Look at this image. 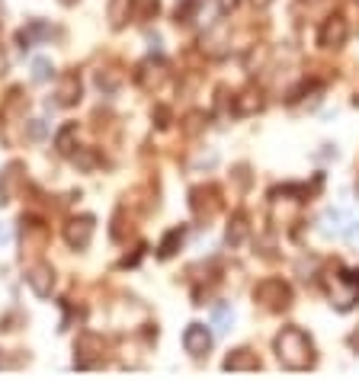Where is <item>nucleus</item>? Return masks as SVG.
<instances>
[{"label":"nucleus","instance_id":"f257e3e1","mask_svg":"<svg viewBox=\"0 0 359 381\" xmlns=\"http://www.w3.org/2000/svg\"><path fill=\"white\" fill-rule=\"evenodd\" d=\"M273 349H276V359L285 369H292V372H305V369H311L317 362L315 343H311V337L301 327H283L276 333Z\"/></svg>","mask_w":359,"mask_h":381},{"label":"nucleus","instance_id":"f03ea898","mask_svg":"<svg viewBox=\"0 0 359 381\" xmlns=\"http://www.w3.org/2000/svg\"><path fill=\"white\" fill-rule=\"evenodd\" d=\"M253 298H257V305L267 307V311H285V307L292 305V289L283 279H263L253 289Z\"/></svg>","mask_w":359,"mask_h":381},{"label":"nucleus","instance_id":"7ed1b4c3","mask_svg":"<svg viewBox=\"0 0 359 381\" xmlns=\"http://www.w3.org/2000/svg\"><path fill=\"white\" fill-rule=\"evenodd\" d=\"M347 39H350V26H347V19L343 17H327L324 23H321V29H317V45L327 51H337L347 45Z\"/></svg>","mask_w":359,"mask_h":381},{"label":"nucleus","instance_id":"20e7f679","mask_svg":"<svg viewBox=\"0 0 359 381\" xmlns=\"http://www.w3.org/2000/svg\"><path fill=\"white\" fill-rule=\"evenodd\" d=\"M93 231H97V221H93L90 215L71 218V221L65 224V241H67V247H71V250H84V247H90Z\"/></svg>","mask_w":359,"mask_h":381},{"label":"nucleus","instance_id":"39448f33","mask_svg":"<svg viewBox=\"0 0 359 381\" xmlns=\"http://www.w3.org/2000/svg\"><path fill=\"white\" fill-rule=\"evenodd\" d=\"M183 349L192 359H206L212 349V333L206 323H190L183 330Z\"/></svg>","mask_w":359,"mask_h":381},{"label":"nucleus","instance_id":"423d86ee","mask_svg":"<svg viewBox=\"0 0 359 381\" xmlns=\"http://www.w3.org/2000/svg\"><path fill=\"white\" fill-rule=\"evenodd\" d=\"M190 205H192V215L196 218H215L218 208H222V199H218V192L212 189V186H196V189L190 192Z\"/></svg>","mask_w":359,"mask_h":381},{"label":"nucleus","instance_id":"0eeeda50","mask_svg":"<svg viewBox=\"0 0 359 381\" xmlns=\"http://www.w3.org/2000/svg\"><path fill=\"white\" fill-rule=\"evenodd\" d=\"M26 282H29V289H33L39 298H49L51 289H55V269H51L49 263H35V266H29Z\"/></svg>","mask_w":359,"mask_h":381},{"label":"nucleus","instance_id":"6e6552de","mask_svg":"<svg viewBox=\"0 0 359 381\" xmlns=\"http://www.w3.org/2000/svg\"><path fill=\"white\" fill-rule=\"evenodd\" d=\"M164 77H167V67H164V61H154V58H148L144 65H138V71H135V81H138V87H144V90L160 87Z\"/></svg>","mask_w":359,"mask_h":381},{"label":"nucleus","instance_id":"1a4fd4ad","mask_svg":"<svg viewBox=\"0 0 359 381\" xmlns=\"http://www.w3.org/2000/svg\"><path fill=\"white\" fill-rule=\"evenodd\" d=\"M103 340L100 337H93V333H84L81 340H77V369H93V365H100V353H93V349H100Z\"/></svg>","mask_w":359,"mask_h":381},{"label":"nucleus","instance_id":"9d476101","mask_svg":"<svg viewBox=\"0 0 359 381\" xmlns=\"http://www.w3.org/2000/svg\"><path fill=\"white\" fill-rule=\"evenodd\" d=\"M19 186H23V164H10L3 173H0V202H13L19 196Z\"/></svg>","mask_w":359,"mask_h":381},{"label":"nucleus","instance_id":"9b49d317","mask_svg":"<svg viewBox=\"0 0 359 381\" xmlns=\"http://www.w3.org/2000/svg\"><path fill=\"white\" fill-rule=\"evenodd\" d=\"M263 90L260 87H244L237 96H234V112L237 116H253V112H260L263 109Z\"/></svg>","mask_w":359,"mask_h":381},{"label":"nucleus","instance_id":"f8f14e48","mask_svg":"<svg viewBox=\"0 0 359 381\" xmlns=\"http://www.w3.org/2000/svg\"><path fill=\"white\" fill-rule=\"evenodd\" d=\"M81 100V77L77 74H61L55 87V103L58 106H74Z\"/></svg>","mask_w":359,"mask_h":381},{"label":"nucleus","instance_id":"ddd939ff","mask_svg":"<svg viewBox=\"0 0 359 381\" xmlns=\"http://www.w3.org/2000/svg\"><path fill=\"white\" fill-rule=\"evenodd\" d=\"M225 369L228 372H257L260 359H257V353H251V349H234V353L225 356Z\"/></svg>","mask_w":359,"mask_h":381},{"label":"nucleus","instance_id":"4468645a","mask_svg":"<svg viewBox=\"0 0 359 381\" xmlns=\"http://www.w3.org/2000/svg\"><path fill=\"white\" fill-rule=\"evenodd\" d=\"M247 234H251V224H247V218L237 212V215H231V221H228V231H225V241L231 244V247H241L244 241H247Z\"/></svg>","mask_w":359,"mask_h":381},{"label":"nucleus","instance_id":"2eb2a0df","mask_svg":"<svg viewBox=\"0 0 359 381\" xmlns=\"http://www.w3.org/2000/svg\"><path fill=\"white\" fill-rule=\"evenodd\" d=\"M132 3L135 0H109L106 17H109V26H112V29H122V26L128 23V17H132Z\"/></svg>","mask_w":359,"mask_h":381},{"label":"nucleus","instance_id":"dca6fc26","mask_svg":"<svg viewBox=\"0 0 359 381\" xmlns=\"http://www.w3.org/2000/svg\"><path fill=\"white\" fill-rule=\"evenodd\" d=\"M49 35H51L49 26L35 19V23H29V26L23 29V33H19V45H23V49H29V45H33L35 39H49Z\"/></svg>","mask_w":359,"mask_h":381},{"label":"nucleus","instance_id":"f3484780","mask_svg":"<svg viewBox=\"0 0 359 381\" xmlns=\"http://www.w3.org/2000/svg\"><path fill=\"white\" fill-rule=\"evenodd\" d=\"M74 138H77V125H65L58 135H55V148H58V154H74Z\"/></svg>","mask_w":359,"mask_h":381},{"label":"nucleus","instance_id":"a211bd4d","mask_svg":"<svg viewBox=\"0 0 359 381\" xmlns=\"http://www.w3.org/2000/svg\"><path fill=\"white\" fill-rule=\"evenodd\" d=\"M234 323V311L228 305H215L212 307V327H215L218 333H228Z\"/></svg>","mask_w":359,"mask_h":381},{"label":"nucleus","instance_id":"6ab92c4d","mask_svg":"<svg viewBox=\"0 0 359 381\" xmlns=\"http://www.w3.org/2000/svg\"><path fill=\"white\" fill-rule=\"evenodd\" d=\"M180 244H183V231H180V228H176V231H170L167 237H164V241H160V250H158V257H160V260L174 257V253H176V247H180Z\"/></svg>","mask_w":359,"mask_h":381},{"label":"nucleus","instance_id":"aec40b11","mask_svg":"<svg viewBox=\"0 0 359 381\" xmlns=\"http://www.w3.org/2000/svg\"><path fill=\"white\" fill-rule=\"evenodd\" d=\"M51 74H55V67H51V58H33V81L35 83H45V81H51Z\"/></svg>","mask_w":359,"mask_h":381},{"label":"nucleus","instance_id":"412c9836","mask_svg":"<svg viewBox=\"0 0 359 381\" xmlns=\"http://www.w3.org/2000/svg\"><path fill=\"white\" fill-rule=\"evenodd\" d=\"M321 221H324V231L327 234H343L347 228H343V212H337V208H327L324 215H321Z\"/></svg>","mask_w":359,"mask_h":381},{"label":"nucleus","instance_id":"4be33fe9","mask_svg":"<svg viewBox=\"0 0 359 381\" xmlns=\"http://www.w3.org/2000/svg\"><path fill=\"white\" fill-rule=\"evenodd\" d=\"M158 10H160V3H158V0H142V7H138V19H151V17H158Z\"/></svg>","mask_w":359,"mask_h":381},{"label":"nucleus","instance_id":"5701e85b","mask_svg":"<svg viewBox=\"0 0 359 381\" xmlns=\"http://www.w3.org/2000/svg\"><path fill=\"white\" fill-rule=\"evenodd\" d=\"M97 87H100V90H116L119 87V74H97Z\"/></svg>","mask_w":359,"mask_h":381},{"label":"nucleus","instance_id":"b1692460","mask_svg":"<svg viewBox=\"0 0 359 381\" xmlns=\"http://www.w3.org/2000/svg\"><path fill=\"white\" fill-rule=\"evenodd\" d=\"M186 122H190V125H186V132L196 135L202 128V112H192V116H186Z\"/></svg>","mask_w":359,"mask_h":381},{"label":"nucleus","instance_id":"393cba45","mask_svg":"<svg viewBox=\"0 0 359 381\" xmlns=\"http://www.w3.org/2000/svg\"><path fill=\"white\" fill-rule=\"evenodd\" d=\"M10 241H13V231H10V224L0 221V247H7Z\"/></svg>","mask_w":359,"mask_h":381},{"label":"nucleus","instance_id":"a878e982","mask_svg":"<svg viewBox=\"0 0 359 381\" xmlns=\"http://www.w3.org/2000/svg\"><path fill=\"white\" fill-rule=\"evenodd\" d=\"M218 10H222V13H234V10H237V0H218Z\"/></svg>","mask_w":359,"mask_h":381},{"label":"nucleus","instance_id":"bb28decb","mask_svg":"<svg viewBox=\"0 0 359 381\" xmlns=\"http://www.w3.org/2000/svg\"><path fill=\"white\" fill-rule=\"evenodd\" d=\"M45 135V125L42 122H33V138H42Z\"/></svg>","mask_w":359,"mask_h":381},{"label":"nucleus","instance_id":"cd10ccee","mask_svg":"<svg viewBox=\"0 0 359 381\" xmlns=\"http://www.w3.org/2000/svg\"><path fill=\"white\" fill-rule=\"evenodd\" d=\"M343 234H347V237H353V241H356V237H359V224H353V228H347V231H343Z\"/></svg>","mask_w":359,"mask_h":381},{"label":"nucleus","instance_id":"c85d7f7f","mask_svg":"<svg viewBox=\"0 0 359 381\" xmlns=\"http://www.w3.org/2000/svg\"><path fill=\"white\" fill-rule=\"evenodd\" d=\"M251 3H253V7H257V10H267L269 3H273V0H251Z\"/></svg>","mask_w":359,"mask_h":381},{"label":"nucleus","instance_id":"c756f323","mask_svg":"<svg viewBox=\"0 0 359 381\" xmlns=\"http://www.w3.org/2000/svg\"><path fill=\"white\" fill-rule=\"evenodd\" d=\"M3 71H7V55L0 51V74H3Z\"/></svg>","mask_w":359,"mask_h":381},{"label":"nucleus","instance_id":"7c9ffc66","mask_svg":"<svg viewBox=\"0 0 359 381\" xmlns=\"http://www.w3.org/2000/svg\"><path fill=\"white\" fill-rule=\"evenodd\" d=\"M61 3H65V7H71V3H77V0H61Z\"/></svg>","mask_w":359,"mask_h":381},{"label":"nucleus","instance_id":"2f4dec72","mask_svg":"<svg viewBox=\"0 0 359 381\" xmlns=\"http://www.w3.org/2000/svg\"><path fill=\"white\" fill-rule=\"evenodd\" d=\"M353 103H356V106H359V96H356V100H353Z\"/></svg>","mask_w":359,"mask_h":381}]
</instances>
